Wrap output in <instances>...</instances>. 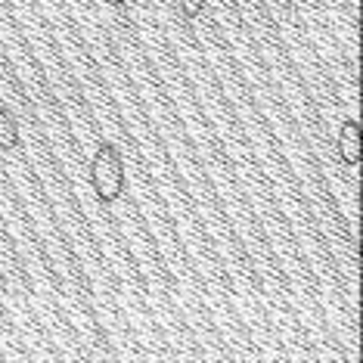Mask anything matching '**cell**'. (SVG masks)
Returning a JSON list of instances; mask_svg holds the SVG:
<instances>
[{"label":"cell","instance_id":"cell-1","mask_svg":"<svg viewBox=\"0 0 363 363\" xmlns=\"http://www.w3.org/2000/svg\"><path fill=\"white\" fill-rule=\"evenodd\" d=\"M90 186H94L96 199L103 205H112L121 199L125 193V159H121V150L109 140H103L94 152V162H90Z\"/></svg>","mask_w":363,"mask_h":363},{"label":"cell","instance_id":"cell-2","mask_svg":"<svg viewBox=\"0 0 363 363\" xmlns=\"http://www.w3.org/2000/svg\"><path fill=\"white\" fill-rule=\"evenodd\" d=\"M338 155H342L345 164L357 168L360 164V121L348 118L338 130Z\"/></svg>","mask_w":363,"mask_h":363},{"label":"cell","instance_id":"cell-3","mask_svg":"<svg viewBox=\"0 0 363 363\" xmlns=\"http://www.w3.org/2000/svg\"><path fill=\"white\" fill-rule=\"evenodd\" d=\"M0 146H4V150L19 146V125L13 121L10 109H0Z\"/></svg>","mask_w":363,"mask_h":363},{"label":"cell","instance_id":"cell-4","mask_svg":"<svg viewBox=\"0 0 363 363\" xmlns=\"http://www.w3.org/2000/svg\"><path fill=\"white\" fill-rule=\"evenodd\" d=\"M202 4H205V0H180V6H184V16H186V19H196V16L202 13Z\"/></svg>","mask_w":363,"mask_h":363},{"label":"cell","instance_id":"cell-5","mask_svg":"<svg viewBox=\"0 0 363 363\" xmlns=\"http://www.w3.org/2000/svg\"><path fill=\"white\" fill-rule=\"evenodd\" d=\"M106 4H109V6H125L128 0H106Z\"/></svg>","mask_w":363,"mask_h":363}]
</instances>
